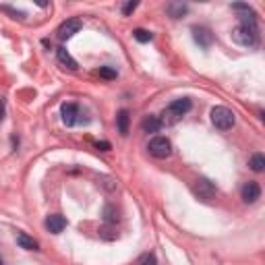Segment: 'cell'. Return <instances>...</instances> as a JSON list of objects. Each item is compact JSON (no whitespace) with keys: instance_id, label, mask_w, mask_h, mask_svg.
Returning <instances> with one entry per match:
<instances>
[{"instance_id":"6da1fadb","label":"cell","mask_w":265,"mask_h":265,"mask_svg":"<svg viewBox=\"0 0 265 265\" xmlns=\"http://www.w3.org/2000/svg\"><path fill=\"white\" fill-rule=\"evenodd\" d=\"M211 122H214V126L220 131H230L232 126H234L236 118H234V112L226 108V106H216V108L211 110Z\"/></svg>"},{"instance_id":"7a4b0ae2","label":"cell","mask_w":265,"mask_h":265,"mask_svg":"<svg viewBox=\"0 0 265 265\" xmlns=\"http://www.w3.org/2000/svg\"><path fill=\"white\" fill-rule=\"evenodd\" d=\"M232 39L236 41L240 46H247V48H253L259 44V31L257 29H251V27H236L232 31Z\"/></svg>"},{"instance_id":"3957f363","label":"cell","mask_w":265,"mask_h":265,"mask_svg":"<svg viewBox=\"0 0 265 265\" xmlns=\"http://www.w3.org/2000/svg\"><path fill=\"white\" fill-rule=\"evenodd\" d=\"M147 150H150V153L153 157H157V160H166V157L172 153V143L168 141L166 137H153Z\"/></svg>"},{"instance_id":"277c9868","label":"cell","mask_w":265,"mask_h":265,"mask_svg":"<svg viewBox=\"0 0 265 265\" xmlns=\"http://www.w3.org/2000/svg\"><path fill=\"white\" fill-rule=\"evenodd\" d=\"M232 10H236L238 19H240V25L242 27H251V29H257V13L253 10L249 4H232Z\"/></svg>"},{"instance_id":"5b68a950","label":"cell","mask_w":265,"mask_h":265,"mask_svg":"<svg viewBox=\"0 0 265 265\" xmlns=\"http://www.w3.org/2000/svg\"><path fill=\"white\" fill-rule=\"evenodd\" d=\"M193 190H195V195L199 197V199H203V201H211L216 197V187L209 183L207 178H197L195 180V185H193Z\"/></svg>"},{"instance_id":"8992f818","label":"cell","mask_w":265,"mask_h":265,"mask_svg":"<svg viewBox=\"0 0 265 265\" xmlns=\"http://www.w3.org/2000/svg\"><path fill=\"white\" fill-rule=\"evenodd\" d=\"M60 114H62V122L67 126H75L81 122V108L77 104H62Z\"/></svg>"},{"instance_id":"52a82bcc","label":"cell","mask_w":265,"mask_h":265,"mask_svg":"<svg viewBox=\"0 0 265 265\" xmlns=\"http://www.w3.org/2000/svg\"><path fill=\"white\" fill-rule=\"evenodd\" d=\"M81 27H83V23L79 19H69V21H65L60 27H58V38L65 41V39H71L75 34H79L81 31Z\"/></svg>"},{"instance_id":"ba28073f","label":"cell","mask_w":265,"mask_h":265,"mask_svg":"<svg viewBox=\"0 0 265 265\" xmlns=\"http://www.w3.org/2000/svg\"><path fill=\"white\" fill-rule=\"evenodd\" d=\"M242 201L245 203H255V201L261 197V187L255 183V180H249V183L242 187Z\"/></svg>"},{"instance_id":"9c48e42d","label":"cell","mask_w":265,"mask_h":265,"mask_svg":"<svg viewBox=\"0 0 265 265\" xmlns=\"http://www.w3.org/2000/svg\"><path fill=\"white\" fill-rule=\"evenodd\" d=\"M65 228H67V218L65 216H58V214L48 216V220H46V230L48 232H52V234H60Z\"/></svg>"},{"instance_id":"30bf717a","label":"cell","mask_w":265,"mask_h":265,"mask_svg":"<svg viewBox=\"0 0 265 265\" xmlns=\"http://www.w3.org/2000/svg\"><path fill=\"white\" fill-rule=\"evenodd\" d=\"M193 38L201 48H209L211 41H214V34L207 27H193Z\"/></svg>"},{"instance_id":"8fae6325","label":"cell","mask_w":265,"mask_h":265,"mask_svg":"<svg viewBox=\"0 0 265 265\" xmlns=\"http://www.w3.org/2000/svg\"><path fill=\"white\" fill-rule=\"evenodd\" d=\"M168 108H170V110L178 116V118H183V116H185L190 108H193V102H190L189 98H178V100H174L170 106H168Z\"/></svg>"},{"instance_id":"7c38bea8","label":"cell","mask_w":265,"mask_h":265,"mask_svg":"<svg viewBox=\"0 0 265 265\" xmlns=\"http://www.w3.org/2000/svg\"><path fill=\"white\" fill-rule=\"evenodd\" d=\"M129 120H131L129 110H120L118 116H116V126H118V133H120L122 137L129 135Z\"/></svg>"},{"instance_id":"4fadbf2b","label":"cell","mask_w":265,"mask_h":265,"mask_svg":"<svg viewBox=\"0 0 265 265\" xmlns=\"http://www.w3.org/2000/svg\"><path fill=\"white\" fill-rule=\"evenodd\" d=\"M17 245L21 247V249H25V251H38V240H34L31 236H27L25 232H19L17 234Z\"/></svg>"},{"instance_id":"5bb4252c","label":"cell","mask_w":265,"mask_h":265,"mask_svg":"<svg viewBox=\"0 0 265 265\" xmlns=\"http://www.w3.org/2000/svg\"><path fill=\"white\" fill-rule=\"evenodd\" d=\"M166 10H168V15H170L172 19H180L183 15L189 13V6L183 4V2H170V4L166 6Z\"/></svg>"},{"instance_id":"9a60e30c","label":"cell","mask_w":265,"mask_h":265,"mask_svg":"<svg viewBox=\"0 0 265 265\" xmlns=\"http://www.w3.org/2000/svg\"><path fill=\"white\" fill-rule=\"evenodd\" d=\"M160 129H162V122H160V118H157V116H147V118L143 120V131L145 133H160Z\"/></svg>"},{"instance_id":"2e32d148","label":"cell","mask_w":265,"mask_h":265,"mask_svg":"<svg viewBox=\"0 0 265 265\" xmlns=\"http://www.w3.org/2000/svg\"><path fill=\"white\" fill-rule=\"evenodd\" d=\"M56 54H58V60H60L65 67H69L71 71H75V69L79 67V65H77V60L73 58V56L69 54V52H67L65 48H58V50H56Z\"/></svg>"},{"instance_id":"e0dca14e","label":"cell","mask_w":265,"mask_h":265,"mask_svg":"<svg viewBox=\"0 0 265 265\" xmlns=\"http://www.w3.org/2000/svg\"><path fill=\"white\" fill-rule=\"evenodd\" d=\"M249 166H251V170L253 172H263L265 170V155L263 153H255L251 157V162H249Z\"/></svg>"},{"instance_id":"ac0fdd59","label":"cell","mask_w":265,"mask_h":265,"mask_svg":"<svg viewBox=\"0 0 265 265\" xmlns=\"http://www.w3.org/2000/svg\"><path fill=\"white\" fill-rule=\"evenodd\" d=\"M133 38L139 41V44H147V41L153 39L151 31H147V29H135V31H133Z\"/></svg>"},{"instance_id":"d6986e66","label":"cell","mask_w":265,"mask_h":265,"mask_svg":"<svg viewBox=\"0 0 265 265\" xmlns=\"http://www.w3.org/2000/svg\"><path fill=\"white\" fill-rule=\"evenodd\" d=\"M98 75H100L102 79H116V75H118V73H116L112 67H100Z\"/></svg>"},{"instance_id":"ffe728a7","label":"cell","mask_w":265,"mask_h":265,"mask_svg":"<svg viewBox=\"0 0 265 265\" xmlns=\"http://www.w3.org/2000/svg\"><path fill=\"white\" fill-rule=\"evenodd\" d=\"M139 265H155V255H151V253H145V255L139 257Z\"/></svg>"},{"instance_id":"44dd1931","label":"cell","mask_w":265,"mask_h":265,"mask_svg":"<svg viewBox=\"0 0 265 265\" xmlns=\"http://www.w3.org/2000/svg\"><path fill=\"white\" fill-rule=\"evenodd\" d=\"M137 6H139V2H133V0H131V2H126V4L122 6V15H126V17H129V15H133Z\"/></svg>"},{"instance_id":"7402d4cb","label":"cell","mask_w":265,"mask_h":265,"mask_svg":"<svg viewBox=\"0 0 265 265\" xmlns=\"http://www.w3.org/2000/svg\"><path fill=\"white\" fill-rule=\"evenodd\" d=\"M4 10V13H10L13 15V19H25V13H21V10H15V8H10V6H0Z\"/></svg>"},{"instance_id":"603a6c76","label":"cell","mask_w":265,"mask_h":265,"mask_svg":"<svg viewBox=\"0 0 265 265\" xmlns=\"http://www.w3.org/2000/svg\"><path fill=\"white\" fill-rule=\"evenodd\" d=\"M98 150H102V151H108V150H110V143H98Z\"/></svg>"},{"instance_id":"cb8c5ba5","label":"cell","mask_w":265,"mask_h":265,"mask_svg":"<svg viewBox=\"0 0 265 265\" xmlns=\"http://www.w3.org/2000/svg\"><path fill=\"white\" fill-rule=\"evenodd\" d=\"M0 265H2V259H0Z\"/></svg>"}]
</instances>
